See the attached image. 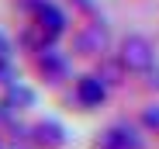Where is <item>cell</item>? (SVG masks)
<instances>
[{"label": "cell", "instance_id": "6da1fadb", "mask_svg": "<svg viewBox=\"0 0 159 149\" xmlns=\"http://www.w3.org/2000/svg\"><path fill=\"white\" fill-rule=\"evenodd\" d=\"M121 63H125L131 73H149V69L156 66V52H152V45H149L145 38L131 35V38H125V45H121Z\"/></svg>", "mask_w": 159, "mask_h": 149}, {"label": "cell", "instance_id": "7a4b0ae2", "mask_svg": "<svg viewBox=\"0 0 159 149\" xmlns=\"http://www.w3.org/2000/svg\"><path fill=\"white\" fill-rule=\"evenodd\" d=\"M100 149H142V139H139L135 128H128V125H114V128L104 132Z\"/></svg>", "mask_w": 159, "mask_h": 149}, {"label": "cell", "instance_id": "3957f363", "mask_svg": "<svg viewBox=\"0 0 159 149\" xmlns=\"http://www.w3.org/2000/svg\"><path fill=\"white\" fill-rule=\"evenodd\" d=\"M104 97H107V87H104L100 77H83L76 83V101L83 104V108H97Z\"/></svg>", "mask_w": 159, "mask_h": 149}, {"label": "cell", "instance_id": "277c9868", "mask_svg": "<svg viewBox=\"0 0 159 149\" xmlns=\"http://www.w3.org/2000/svg\"><path fill=\"white\" fill-rule=\"evenodd\" d=\"M31 11H35V17H38V28H48V35H59V31H62L66 21H62V14L52 7L48 0H35Z\"/></svg>", "mask_w": 159, "mask_h": 149}]
</instances>
